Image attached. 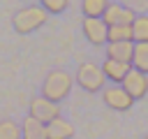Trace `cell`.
Here are the masks:
<instances>
[{
    "instance_id": "obj_1",
    "label": "cell",
    "mask_w": 148,
    "mask_h": 139,
    "mask_svg": "<svg viewBox=\"0 0 148 139\" xmlns=\"http://www.w3.org/2000/svg\"><path fill=\"white\" fill-rule=\"evenodd\" d=\"M72 86H74V79H72L69 72H65V70H51L46 74L44 83H42V95L46 100H51V102H62L69 95Z\"/></svg>"
},
{
    "instance_id": "obj_2",
    "label": "cell",
    "mask_w": 148,
    "mask_h": 139,
    "mask_svg": "<svg viewBox=\"0 0 148 139\" xmlns=\"http://www.w3.org/2000/svg\"><path fill=\"white\" fill-rule=\"evenodd\" d=\"M49 14L42 5H30V7H23L14 14V30L18 35H28V32H35L37 28H42L46 23Z\"/></svg>"
},
{
    "instance_id": "obj_3",
    "label": "cell",
    "mask_w": 148,
    "mask_h": 139,
    "mask_svg": "<svg viewBox=\"0 0 148 139\" xmlns=\"http://www.w3.org/2000/svg\"><path fill=\"white\" fill-rule=\"evenodd\" d=\"M76 83L88 90V93H99L104 90V83H106V76L102 72L99 65L95 63H81L79 70H76Z\"/></svg>"
},
{
    "instance_id": "obj_4",
    "label": "cell",
    "mask_w": 148,
    "mask_h": 139,
    "mask_svg": "<svg viewBox=\"0 0 148 139\" xmlns=\"http://www.w3.org/2000/svg\"><path fill=\"white\" fill-rule=\"evenodd\" d=\"M28 107H30L28 116L37 118L39 123H51L53 118H58V116H60V104H58V102H51V100H46L44 95H37V97H32Z\"/></svg>"
},
{
    "instance_id": "obj_5",
    "label": "cell",
    "mask_w": 148,
    "mask_h": 139,
    "mask_svg": "<svg viewBox=\"0 0 148 139\" xmlns=\"http://www.w3.org/2000/svg\"><path fill=\"white\" fill-rule=\"evenodd\" d=\"M102 100H104L106 107H111V109H116V111H127V109L134 104V100L130 97V93H127L123 86H104Z\"/></svg>"
},
{
    "instance_id": "obj_6",
    "label": "cell",
    "mask_w": 148,
    "mask_h": 139,
    "mask_svg": "<svg viewBox=\"0 0 148 139\" xmlns=\"http://www.w3.org/2000/svg\"><path fill=\"white\" fill-rule=\"evenodd\" d=\"M120 86L130 93L132 100H141V97H146V93H148V74H143V72H139V70L132 67V70L127 72V76L123 79Z\"/></svg>"
},
{
    "instance_id": "obj_7",
    "label": "cell",
    "mask_w": 148,
    "mask_h": 139,
    "mask_svg": "<svg viewBox=\"0 0 148 139\" xmlns=\"http://www.w3.org/2000/svg\"><path fill=\"white\" fill-rule=\"evenodd\" d=\"M134 19H136V14H134L132 9L118 5V2H109L106 12L102 14V21H104L109 28H111V25H132Z\"/></svg>"
},
{
    "instance_id": "obj_8",
    "label": "cell",
    "mask_w": 148,
    "mask_h": 139,
    "mask_svg": "<svg viewBox=\"0 0 148 139\" xmlns=\"http://www.w3.org/2000/svg\"><path fill=\"white\" fill-rule=\"evenodd\" d=\"M81 28H83V35H86V39H88L92 46H102V44L106 42V30H109V25H106L102 19L83 16V23H81Z\"/></svg>"
},
{
    "instance_id": "obj_9",
    "label": "cell",
    "mask_w": 148,
    "mask_h": 139,
    "mask_svg": "<svg viewBox=\"0 0 148 139\" xmlns=\"http://www.w3.org/2000/svg\"><path fill=\"white\" fill-rule=\"evenodd\" d=\"M132 56H134V42H106V58L132 65Z\"/></svg>"
},
{
    "instance_id": "obj_10",
    "label": "cell",
    "mask_w": 148,
    "mask_h": 139,
    "mask_svg": "<svg viewBox=\"0 0 148 139\" xmlns=\"http://www.w3.org/2000/svg\"><path fill=\"white\" fill-rule=\"evenodd\" d=\"M99 67H102L104 76H106V79H111L113 83H123V79L127 76V72L132 70V65H130V63H120V60H111V58H106Z\"/></svg>"
},
{
    "instance_id": "obj_11",
    "label": "cell",
    "mask_w": 148,
    "mask_h": 139,
    "mask_svg": "<svg viewBox=\"0 0 148 139\" xmlns=\"http://www.w3.org/2000/svg\"><path fill=\"white\" fill-rule=\"evenodd\" d=\"M21 139H49L46 123H39L32 116H25L21 120Z\"/></svg>"
},
{
    "instance_id": "obj_12",
    "label": "cell",
    "mask_w": 148,
    "mask_h": 139,
    "mask_svg": "<svg viewBox=\"0 0 148 139\" xmlns=\"http://www.w3.org/2000/svg\"><path fill=\"white\" fill-rule=\"evenodd\" d=\"M46 134H49V139H72L74 137V125L69 120H65L62 116H58L51 123H46Z\"/></svg>"
},
{
    "instance_id": "obj_13",
    "label": "cell",
    "mask_w": 148,
    "mask_h": 139,
    "mask_svg": "<svg viewBox=\"0 0 148 139\" xmlns=\"http://www.w3.org/2000/svg\"><path fill=\"white\" fill-rule=\"evenodd\" d=\"M132 67L148 74V42H134V56H132Z\"/></svg>"
},
{
    "instance_id": "obj_14",
    "label": "cell",
    "mask_w": 148,
    "mask_h": 139,
    "mask_svg": "<svg viewBox=\"0 0 148 139\" xmlns=\"http://www.w3.org/2000/svg\"><path fill=\"white\" fill-rule=\"evenodd\" d=\"M106 42H134L132 25H111L106 30Z\"/></svg>"
},
{
    "instance_id": "obj_15",
    "label": "cell",
    "mask_w": 148,
    "mask_h": 139,
    "mask_svg": "<svg viewBox=\"0 0 148 139\" xmlns=\"http://www.w3.org/2000/svg\"><path fill=\"white\" fill-rule=\"evenodd\" d=\"M109 7V0H83L81 2V9L86 16H92V19H102V14L106 12Z\"/></svg>"
},
{
    "instance_id": "obj_16",
    "label": "cell",
    "mask_w": 148,
    "mask_h": 139,
    "mask_svg": "<svg viewBox=\"0 0 148 139\" xmlns=\"http://www.w3.org/2000/svg\"><path fill=\"white\" fill-rule=\"evenodd\" d=\"M132 35L134 42H148V14H136L132 21Z\"/></svg>"
},
{
    "instance_id": "obj_17",
    "label": "cell",
    "mask_w": 148,
    "mask_h": 139,
    "mask_svg": "<svg viewBox=\"0 0 148 139\" xmlns=\"http://www.w3.org/2000/svg\"><path fill=\"white\" fill-rule=\"evenodd\" d=\"M0 139H21V125L12 118L0 120Z\"/></svg>"
},
{
    "instance_id": "obj_18",
    "label": "cell",
    "mask_w": 148,
    "mask_h": 139,
    "mask_svg": "<svg viewBox=\"0 0 148 139\" xmlns=\"http://www.w3.org/2000/svg\"><path fill=\"white\" fill-rule=\"evenodd\" d=\"M39 5L46 9V14H62L69 5V0H39Z\"/></svg>"
},
{
    "instance_id": "obj_19",
    "label": "cell",
    "mask_w": 148,
    "mask_h": 139,
    "mask_svg": "<svg viewBox=\"0 0 148 139\" xmlns=\"http://www.w3.org/2000/svg\"><path fill=\"white\" fill-rule=\"evenodd\" d=\"M123 7L132 9L134 14H139V12H148V0H123Z\"/></svg>"
},
{
    "instance_id": "obj_20",
    "label": "cell",
    "mask_w": 148,
    "mask_h": 139,
    "mask_svg": "<svg viewBox=\"0 0 148 139\" xmlns=\"http://www.w3.org/2000/svg\"><path fill=\"white\" fill-rule=\"evenodd\" d=\"M143 139H148V137H143Z\"/></svg>"
}]
</instances>
